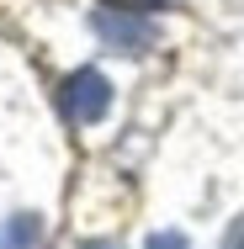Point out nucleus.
Masks as SVG:
<instances>
[{
	"label": "nucleus",
	"instance_id": "nucleus-3",
	"mask_svg": "<svg viewBox=\"0 0 244 249\" xmlns=\"http://www.w3.org/2000/svg\"><path fill=\"white\" fill-rule=\"evenodd\" d=\"M38 244H43V217L16 212L0 223V249H38Z\"/></svg>",
	"mask_w": 244,
	"mask_h": 249
},
{
	"label": "nucleus",
	"instance_id": "nucleus-6",
	"mask_svg": "<svg viewBox=\"0 0 244 249\" xmlns=\"http://www.w3.org/2000/svg\"><path fill=\"white\" fill-rule=\"evenodd\" d=\"M85 249H112V244H85Z\"/></svg>",
	"mask_w": 244,
	"mask_h": 249
},
{
	"label": "nucleus",
	"instance_id": "nucleus-1",
	"mask_svg": "<svg viewBox=\"0 0 244 249\" xmlns=\"http://www.w3.org/2000/svg\"><path fill=\"white\" fill-rule=\"evenodd\" d=\"M91 27H96L101 43L117 48V53H149L159 43V27L149 21L144 11H128V5H96Z\"/></svg>",
	"mask_w": 244,
	"mask_h": 249
},
{
	"label": "nucleus",
	"instance_id": "nucleus-2",
	"mask_svg": "<svg viewBox=\"0 0 244 249\" xmlns=\"http://www.w3.org/2000/svg\"><path fill=\"white\" fill-rule=\"evenodd\" d=\"M58 101H64V117L69 122H101L106 111H112V80L101 74V69H75L69 80H64V90H58Z\"/></svg>",
	"mask_w": 244,
	"mask_h": 249
},
{
	"label": "nucleus",
	"instance_id": "nucleus-5",
	"mask_svg": "<svg viewBox=\"0 0 244 249\" xmlns=\"http://www.w3.org/2000/svg\"><path fill=\"white\" fill-rule=\"evenodd\" d=\"M223 249H244V217H234V228L223 233Z\"/></svg>",
	"mask_w": 244,
	"mask_h": 249
},
{
	"label": "nucleus",
	"instance_id": "nucleus-4",
	"mask_svg": "<svg viewBox=\"0 0 244 249\" xmlns=\"http://www.w3.org/2000/svg\"><path fill=\"white\" fill-rule=\"evenodd\" d=\"M144 249H191L186 244V233H170V228H159V233H149Z\"/></svg>",
	"mask_w": 244,
	"mask_h": 249
}]
</instances>
